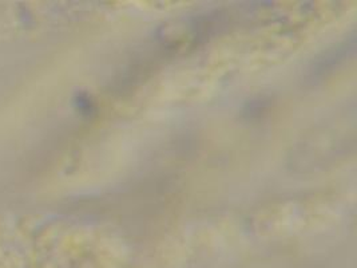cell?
I'll list each match as a JSON object with an SVG mask.
<instances>
[{
	"mask_svg": "<svg viewBox=\"0 0 357 268\" xmlns=\"http://www.w3.org/2000/svg\"><path fill=\"white\" fill-rule=\"evenodd\" d=\"M355 51V38L351 40V43H344L340 47L335 50L326 52L325 62H317L314 66V77H323L328 71H332V68L339 66L344 59H347L349 52Z\"/></svg>",
	"mask_w": 357,
	"mask_h": 268,
	"instance_id": "6da1fadb",
	"label": "cell"
}]
</instances>
